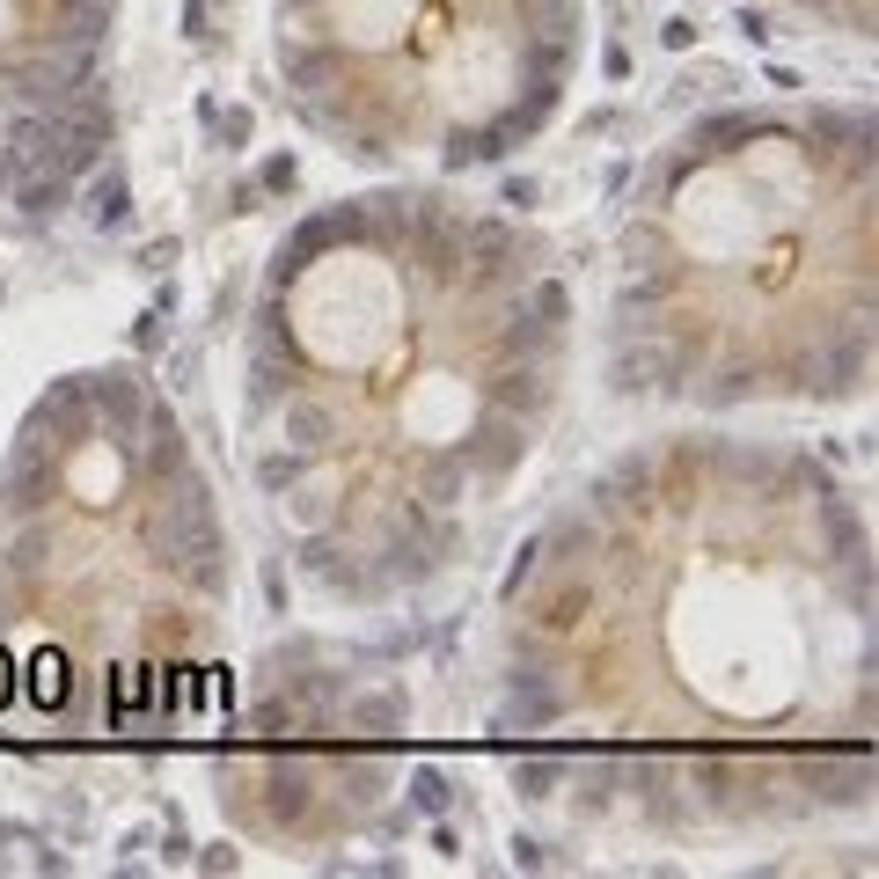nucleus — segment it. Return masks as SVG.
<instances>
[{
  "instance_id": "obj_1",
  "label": "nucleus",
  "mask_w": 879,
  "mask_h": 879,
  "mask_svg": "<svg viewBox=\"0 0 879 879\" xmlns=\"http://www.w3.org/2000/svg\"><path fill=\"white\" fill-rule=\"evenodd\" d=\"M492 740L527 807L740 843L872 813V513L799 440L682 418L521 535L492 609Z\"/></svg>"
},
{
  "instance_id": "obj_2",
  "label": "nucleus",
  "mask_w": 879,
  "mask_h": 879,
  "mask_svg": "<svg viewBox=\"0 0 879 879\" xmlns=\"http://www.w3.org/2000/svg\"><path fill=\"white\" fill-rule=\"evenodd\" d=\"M580 308L535 220L433 176L271 235L235 345V447L300 586L374 615L492 543L572 388Z\"/></svg>"
},
{
  "instance_id": "obj_3",
  "label": "nucleus",
  "mask_w": 879,
  "mask_h": 879,
  "mask_svg": "<svg viewBox=\"0 0 879 879\" xmlns=\"http://www.w3.org/2000/svg\"><path fill=\"white\" fill-rule=\"evenodd\" d=\"M879 337L865 96L697 110L638 161L609 243L601 388L660 418L850 411Z\"/></svg>"
},
{
  "instance_id": "obj_4",
  "label": "nucleus",
  "mask_w": 879,
  "mask_h": 879,
  "mask_svg": "<svg viewBox=\"0 0 879 879\" xmlns=\"http://www.w3.org/2000/svg\"><path fill=\"white\" fill-rule=\"evenodd\" d=\"M235 623L206 455L125 359L30 396L0 447V711L118 740L191 719Z\"/></svg>"
},
{
  "instance_id": "obj_5",
  "label": "nucleus",
  "mask_w": 879,
  "mask_h": 879,
  "mask_svg": "<svg viewBox=\"0 0 879 879\" xmlns=\"http://www.w3.org/2000/svg\"><path fill=\"white\" fill-rule=\"evenodd\" d=\"M294 125L367 176L506 169L564 118L586 0H271Z\"/></svg>"
},
{
  "instance_id": "obj_6",
  "label": "nucleus",
  "mask_w": 879,
  "mask_h": 879,
  "mask_svg": "<svg viewBox=\"0 0 879 879\" xmlns=\"http://www.w3.org/2000/svg\"><path fill=\"white\" fill-rule=\"evenodd\" d=\"M396 725L404 703L382 674L316 668H264L235 748L213 762L220 813L264 850H330L382 813L396 777Z\"/></svg>"
},
{
  "instance_id": "obj_7",
  "label": "nucleus",
  "mask_w": 879,
  "mask_h": 879,
  "mask_svg": "<svg viewBox=\"0 0 879 879\" xmlns=\"http://www.w3.org/2000/svg\"><path fill=\"white\" fill-rule=\"evenodd\" d=\"M125 0H0V228L52 220L110 147Z\"/></svg>"
},
{
  "instance_id": "obj_8",
  "label": "nucleus",
  "mask_w": 879,
  "mask_h": 879,
  "mask_svg": "<svg viewBox=\"0 0 879 879\" xmlns=\"http://www.w3.org/2000/svg\"><path fill=\"white\" fill-rule=\"evenodd\" d=\"M740 8H770V16H791V22H807V30H836L850 45H865L872 22H879L872 0H740Z\"/></svg>"
}]
</instances>
